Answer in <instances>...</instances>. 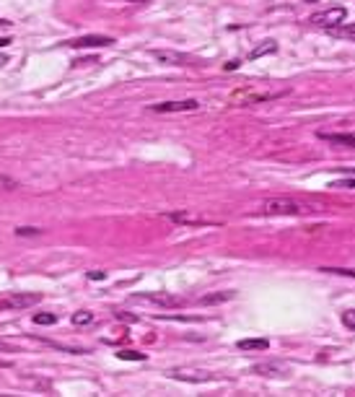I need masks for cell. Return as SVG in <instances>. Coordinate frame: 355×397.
<instances>
[{
	"label": "cell",
	"mask_w": 355,
	"mask_h": 397,
	"mask_svg": "<svg viewBox=\"0 0 355 397\" xmlns=\"http://www.w3.org/2000/svg\"><path fill=\"white\" fill-rule=\"evenodd\" d=\"M288 94H291V89H270V86L252 83V86H241V89H236V91L228 96V104H231V107H252V104L275 101V99L288 96Z\"/></svg>",
	"instance_id": "cell-1"
},
{
	"label": "cell",
	"mask_w": 355,
	"mask_h": 397,
	"mask_svg": "<svg viewBox=\"0 0 355 397\" xmlns=\"http://www.w3.org/2000/svg\"><path fill=\"white\" fill-rule=\"evenodd\" d=\"M311 211H317V205H303L298 200H291V197H270L259 205L262 216H306Z\"/></svg>",
	"instance_id": "cell-2"
},
{
	"label": "cell",
	"mask_w": 355,
	"mask_h": 397,
	"mask_svg": "<svg viewBox=\"0 0 355 397\" xmlns=\"http://www.w3.org/2000/svg\"><path fill=\"white\" fill-rule=\"evenodd\" d=\"M166 218L176 226H213V223H218L210 216L194 213V211H174V213H166Z\"/></svg>",
	"instance_id": "cell-3"
},
{
	"label": "cell",
	"mask_w": 355,
	"mask_h": 397,
	"mask_svg": "<svg viewBox=\"0 0 355 397\" xmlns=\"http://www.w3.org/2000/svg\"><path fill=\"white\" fill-rule=\"evenodd\" d=\"M42 301V294H11V296H3L0 299V311H13V309H29V306H36Z\"/></svg>",
	"instance_id": "cell-4"
},
{
	"label": "cell",
	"mask_w": 355,
	"mask_h": 397,
	"mask_svg": "<svg viewBox=\"0 0 355 397\" xmlns=\"http://www.w3.org/2000/svg\"><path fill=\"white\" fill-rule=\"evenodd\" d=\"M200 101L194 99H182V101H161V104H150V112L159 114H169V112H197Z\"/></svg>",
	"instance_id": "cell-5"
},
{
	"label": "cell",
	"mask_w": 355,
	"mask_h": 397,
	"mask_svg": "<svg viewBox=\"0 0 355 397\" xmlns=\"http://www.w3.org/2000/svg\"><path fill=\"white\" fill-rule=\"evenodd\" d=\"M347 11L345 8H329V11H322L317 16H311V24H317V26H324V29H335L345 21Z\"/></svg>",
	"instance_id": "cell-6"
},
{
	"label": "cell",
	"mask_w": 355,
	"mask_h": 397,
	"mask_svg": "<svg viewBox=\"0 0 355 397\" xmlns=\"http://www.w3.org/2000/svg\"><path fill=\"white\" fill-rule=\"evenodd\" d=\"M135 299H140V301H148V304H159V306H164V309H174V306H182L184 301L179 299V296H171V294H138Z\"/></svg>",
	"instance_id": "cell-7"
},
{
	"label": "cell",
	"mask_w": 355,
	"mask_h": 397,
	"mask_svg": "<svg viewBox=\"0 0 355 397\" xmlns=\"http://www.w3.org/2000/svg\"><path fill=\"white\" fill-rule=\"evenodd\" d=\"M150 55L161 62H169V65H192V57L184 52H176V50H153Z\"/></svg>",
	"instance_id": "cell-8"
},
{
	"label": "cell",
	"mask_w": 355,
	"mask_h": 397,
	"mask_svg": "<svg viewBox=\"0 0 355 397\" xmlns=\"http://www.w3.org/2000/svg\"><path fill=\"white\" fill-rule=\"evenodd\" d=\"M70 47H109L114 45L112 36H101V34H88V36H81V39H73L68 42Z\"/></svg>",
	"instance_id": "cell-9"
},
{
	"label": "cell",
	"mask_w": 355,
	"mask_h": 397,
	"mask_svg": "<svg viewBox=\"0 0 355 397\" xmlns=\"http://www.w3.org/2000/svg\"><path fill=\"white\" fill-rule=\"evenodd\" d=\"M285 364L283 361H262V364H254L252 366V374H259V377H280L285 374Z\"/></svg>",
	"instance_id": "cell-10"
},
{
	"label": "cell",
	"mask_w": 355,
	"mask_h": 397,
	"mask_svg": "<svg viewBox=\"0 0 355 397\" xmlns=\"http://www.w3.org/2000/svg\"><path fill=\"white\" fill-rule=\"evenodd\" d=\"M319 138L327 143H335V145L355 148V133H319Z\"/></svg>",
	"instance_id": "cell-11"
},
{
	"label": "cell",
	"mask_w": 355,
	"mask_h": 397,
	"mask_svg": "<svg viewBox=\"0 0 355 397\" xmlns=\"http://www.w3.org/2000/svg\"><path fill=\"white\" fill-rule=\"evenodd\" d=\"M239 348L241 350H267L270 340L267 338H249V340H239Z\"/></svg>",
	"instance_id": "cell-12"
},
{
	"label": "cell",
	"mask_w": 355,
	"mask_h": 397,
	"mask_svg": "<svg viewBox=\"0 0 355 397\" xmlns=\"http://www.w3.org/2000/svg\"><path fill=\"white\" fill-rule=\"evenodd\" d=\"M176 379H192V382H208L210 379V374H205V371H182V369H176V371H171Z\"/></svg>",
	"instance_id": "cell-13"
},
{
	"label": "cell",
	"mask_w": 355,
	"mask_h": 397,
	"mask_svg": "<svg viewBox=\"0 0 355 397\" xmlns=\"http://www.w3.org/2000/svg\"><path fill=\"white\" fill-rule=\"evenodd\" d=\"M228 299H233V294L231 291H223V294H208V296H203L200 299V304H220V301H228Z\"/></svg>",
	"instance_id": "cell-14"
},
{
	"label": "cell",
	"mask_w": 355,
	"mask_h": 397,
	"mask_svg": "<svg viewBox=\"0 0 355 397\" xmlns=\"http://www.w3.org/2000/svg\"><path fill=\"white\" fill-rule=\"evenodd\" d=\"M275 50H278V45H275V42H270V39H267V42H262L257 50H252L249 60H257V57H262V55H267V52H275Z\"/></svg>",
	"instance_id": "cell-15"
},
{
	"label": "cell",
	"mask_w": 355,
	"mask_h": 397,
	"mask_svg": "<svg viewBox=\"0 0 355 397\" xmlns=\"http://www.w3.org/2000/svg\"><path fill=\"white\" fill-rule=\"evenodd\" d=\"M94 322V314L91 311H75L73 314V325H78V327H81V325H91Z\"/></svg>",
	"instance_id": "cell-16"
},
{
	"label": "cell",
	"mask_w": 355,
	"mask_h": 397,
	"mask_svg": "<svg viewBox=\"0 0 355 397\" xmlns=\"http://www.w3.org/2000/svg\"><path fill=\"white\" fill-rule=\"evenodd\" d=\"M117 356L125 361H145V353H138V350H120Z\"/></svg>",
	"instance_id": "cell-17"
},
{
	"label": "cell",
	"mask_w": 355,
	"mask_h": 397,
	"mask_svg": "<svg viewBox=\"0 0 355 397\" xmlns=\"http://www.w3.org/2000/svg\"><path fill=\"white\" fill-rule=\"evenodd\" d=\"M34 322H36V325H55L57 317H55V314H34Z\"/></svg>",
	"instance_id": "cell-18"
},
{
	"label": "cell",
	"mask_w": 355,
	"mask_h": 397,
	"mask_svg": "<svg viewBox=\"0 0 355 397\" xmlns=\"http://www.w3.org/2000/svg\"><path fill=\"white\" fill-rule=\"evenodd\" d=\"M342 325H345L347 330H355V309L342 311Z\"/></svg>",
	"instance_id": "cell-19"
},
{
	"label": "cell",
	"mask_w": 355,
	"mask_h": 397,
	"mask_svg": "<svg viewBox=\"0 0 355 397\" xmlns=\"http://www.w3.org/2000/svg\"><path fill=\"white\" fill-rule=\"evenodd\" d=\"M16 234H18V236H39V234H42V228H34V226H21V228H16Z\"/></svg>",
	"instance_id": "cell-20"
},
{
	"label": "cell",
	"mask_w": 355,
	"mask_h": 397,
	"mask_svg": "<svg viewBox=\"0 0 355 397\" xmlns=\"http://www.w3.org/2000/svg\"><path fill=\"white\" fill-rule=\"evenodd\" d=\"M332 187H340V190H350V187H355V179H340V182H332Z\"/></svg>",
	"instance_id": "cell-21"
},
{
	"label": "cell",
	"mask_w": 355,
	"mask_h": 397,
	"mask_svg": "<svg viewBox=\"0 0 355 397\" xmlns=\"http://www.w3.org/2000/svg\"><path fill=\"white\" fill-rule=\"evenodd\" d=\"M329 273H340V275H355V270H347V267H324Z\"/></svg>",
	"instance_id": "cell-22"
},
{
	"label": "cell",
	"mask_w": 355,
	"mask_h": 397,
	"mask_svg": "<svg viewBox=\"0 0 355 397\" xmlns=\"http://www.w3.org/2000/svg\"><path fill=\"white\" fill-rule=\"evenodd\" d=\"M88 278H91V281H104L106 273L104 270H94V273H88Z\"/></svg>",
	"instance_id": "cell-23"
},
{
	"label": "cell",
	"mask_w": 355,
	"mask_h": 397,
	"mask_svg": "<svg viewBox=\"0 0 355 397\" xmlns=\"http://www.w3.org/2000/svg\"><path fill=\"white\" fill-rule=\"evenodd\" d=\"M0 350H13V348H11L8 343H3V340H0Z\"/></svg>",
	"instance_id": "cell-24"
},
{
	"label": "cell",
	"mask_w": 355,
	"mask_h": 397,
	"mask_svg": "<svg viewBox=\"0 0 355 397\" xmlns=\"http://www.w3.org/2000/svg\"><path fill=\"white\" fill-rule=\"evenodd\" d=\"M6 45H11V39H8V36H3V39H0V47H6Z\"/></svg>",
	"instance_id": "cell-25"
},
{
	"label": "cell",
	"mask_w": 355,
	"mask_h": 397,
	"mask_svg": "<svg viewBox=\"0 0 355 397\" xmlns=\"http://www.w3.org/2000/svg\"><path fill=\"white\" fill-rule=\"evenodd\" d=\"M130 3H148V0H130Z\"/></svg>",
	"instance_id": "cell-26"
},
{
	"label": "cell",
	"mask_w": 355,
	"mask_h": 397,
	"mask_svg": "<svg viewBox=\"0 0 355 397\" xmlns=\"http://www.w3.org/2000/svg\"><path fill=\"white\" fill-rule=\"evenodd\" d=\"M3 62H8V60H6V57H3V55H0V65H3Z\"/></svg>",
	"instance_id": "cell-27"
}]
</instances>
